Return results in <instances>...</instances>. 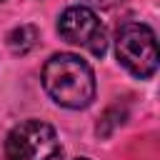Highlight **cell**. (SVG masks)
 Segmentation results:
<instances>
[{
    "label": "cell",
    "mask_w": 160,
    "mask_h": 160,
    "mask_svg": "<svg viewBox=\"0 0 160 160\" xmlns=\"http://www.w3.org/2000/svg\"><path fill=\"white\" fill-rule=\"evenodd\" d=\"M42 88L58 105L80 110L95 100V72L82 58L58 52L42 65Z\"/></svg>",
    "instance_id": "6da1fadb"
},
{
    "label": "cell",
    "mask_w": 160,
    "mask_h": 160,
    "mask_svg": "<svg viewBox=\"0 0 160 160\" xmlns=\"http://www.w3.org/2000/svg\"><path fill=\"white\" fill-rule=\"evenodd\" d=\"M8 160H62V145L52 125L42 120H22L5 138Z\"/></svg>",
    "instance_id": "7a4b0ae2"
},
{
    "label": "cell",
    "mask_w": 160,
    "mask_h": 160,
    "mask_svg": "<svg viewBox=\"0 0 160 160\" xmlns=\"http://www.w3.org/2000/svg\"><path fill=\"white\" fill-rule=\"evenodd\" d=\"M115 55L130 75L140 80L152 78L158 70L155 32L145 22H125L115 35Z\"/></svg>",
    "instance_id": "3957f363"
},
{
    "label": "cell",
    "mask_w": 160,
    "mask_h": 160,
    "mask_svg": "<svg viewBox=\"0 0 160 160\" xmlns=\"http://www.w3.org/2000/svg\"><path fill=\"white\" fill-rule=\"evenodd\" d=\"M58 32L62 40L88 50L95 58H102L108 50L105 28H102L100 18L95 15V10L88 5H70L58 20Z\"/></svg>",
    "instance_id": "277c9868"
},
{
    "label": "cell",
    "mask_w": 160,
    "mask_h": 160,
    "mask_svg": "<svg viewBox=\"0 0 160 160\" xmlns=\"http://www.w3.org/2000/svg\"><path fill=\"white\" fill-rule=\"evenodd\" d=\"M38 28L35 25H20V28H15V30H10V35H8V48L15 52V55H25V52H30L35 45H38Z\"/></svg>",
    "instance_id": "5b68a950"
},
{
    "label": "cell",
    "mask_w": 160,
    "mask_h": 160,
    "mask_svg": "<svg viewBox=\"0 0 160 160\" xmlns=\"http://www.w3.org/2000/svg\"><path fill=\"white\" fill-rule=\"evenodd\" d=\"M75 160H90V158H75Z\"/></svg>",
    "instance_id": "8992f818"
},
{
    "label": "cell",
    "mask_w": 160,
    "mask_h": 160,
    "mask_svg": "<svg viewBox=\"0 0 160 160\" xmlns=\"http://www.w3.org/2000/svg\"><path fill=\"white\" fill-rule=\"evenodd\" d=\"M0 2H2V0H0Z\"/></svg>",
    "instance_id": "52a82bcc"
}]
</instances>
